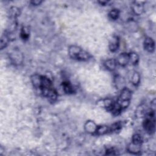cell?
Instances as JSON below:
<instances>
[{"mask_svg":"<svg viewBox=\"0 0 156 156\" xmlns=\"http://www.w3.org/2000/svg\"><path fill=\"white\" fill-rule=\"evenodd\" d=\"M31 79L33 86L36 89H40L41 83V75L35 74L31 76Z\"/></svg>","mask_w":156,"mask_h":156,"instance_id":"8fae6325","label":"cell"},{"mask_svg":"<svg viewBox=\"0 0 156 156\" xmlns=\"http://www.w3.org/2000/svg\"><path fill=\"white\" fill-rule=\"evenodd\" d=\"M109 18L112 20H116L118 19L119 15H120V11L116 9H114L110 11L109 13Z\"/></svg>","mask_w":156,"mask_h":156,"instance_id":"44dd1931","label":"cell"},{"mask_svg":"<svg viewBox=\"0 0 156 156\" xmlns=\"http://www.w3.org/2000/svg\"><path fill=\"white\" fill-rule=\"evenodd\" d=\"M129 62L133 65H137L139 61V56L138 55L135 53H129Z\"/></svg>","mask_w":156,"mask_h":156,"instance_id":"e0dca14e","label":"cell"},{"mask_svg":"<svg viewBox=\"0 0 156 156\" xmlns=\"http://www.w3.org/2000/svg\"><path fill=\"white\" fill-rule=\"evenodd\" d=\"M142 143H143V138L140 134H135L132 136V144H134L135 145L141 146Z\"/></svg>","mask_w":156,"mask_h":156,"instance_id":"2e32d148","label":"cell"},{"mask_svg":"<svg viewBox=\"0 0 156 156\" xmlns=\"http://www.w3.org/2000/svg\"><path fill=\"white\" fill-rule=\"evenodd\" d=\"M104 65V67L108 70L113 71L115 70V68L118 64H117L116 60L115 59H108V60H106Z\"/></svg>","mask_w":156,"mask_h":156,"instance_id":"7c38bea8","label":"cell"},{"mask_svg":"<svg viewBox=\"0 0 156 156\" xmlns=\"http://www.w3.org/2000/svg\"><path fill=\"white\" fill-rule=\"evenodd\" d=\"M9 15L11 18L16 19L20 15V11L16 7H12L9 11Z\"/></svg>","mask_w":156,"mask_h":156,"instance_id":"ffe728a7","label":"cell"},{"mask_svg":"<svg viewBox=\"0 0 156 156\" xmlns=\"http://www.w3.org/2000/svg\"><path fill=\"white\" fill-rule=\"evenodd\" d=\"M131 82L133 85L137 86L140 83V76L138 72H134L132 76Z\"/></svg>","mask_w":156,"mask_h":156,"instance_id":"7402d4cb","label":"cell"},{"mask_svg":"<svg viewBox=\"0 0 156 156\" xmlns=\"http://www.w3.org/2000/svg\"><path fill=\"white\" fill-rule=\"evenodd\" d=\"M98 102L101 104V106H102L104 108L107 109V110L109 111H110V110L111 109V108L114 103L113 100H112L110 99H102V100L99 101Z\"/></svg>","mask_w":156,"mask_h":156,"instance_id":"4fadbf2b","label":"cell"},{"mask_svg":"<svg viewBox=\"0 0 156 156\" xmlns=\"http://www.w3.org/2000/svg\"><path fill=\"white\" fill-rule=\"evenodd\" d=\"M99 3L102 5H106L107 3H108V2H99Z\"/></svg>","mask_w":156,"mask_h":156,"instance_id":"484cf974","label":"cell"},{"mask_svg":"<svg viewBox=\"0 0 156 156\" xmlns=\"http://www.w3.org/2000/svg\"><path fill=\"white\" fill-rule=\"evenodd\" d=\"M41 93L45 97H47L51 102L56 101L57 98V92L54 87L43 89L41 90Z\"/></svg>","mask_w":156,"mask_h":156,"instance_id":"277c9868","label":"cell"},{"mask_svg":"<svg viewBox=\"0 0 156 156\" xmlns=\"http://www.w3.org/2000/svg\"><path fill=\"white\" fill-rule=\"evenodd\" d=\"M117 64L120 65V66L125 67L128 64L129 62V53H123L120 54L117 59H116Z\"/></svg>","mask_w":156,"mask_h":156,"instance_id":"52a82bcc","label":"cell"},{"mask_svg":"<svg viewBox=\"0 0 156 156\" xmlns=\"http://www.w3.org/2000/svg\"><path fill=\"white\" fill-rule=\"evenodd\" d=\"M132 98V92L128 88H123L122 90L120 95L118 101L116 102H118L124 110L125 109L128 108L130 104V101Z\"/></svg>","mask_w":156,"mask_h":156,"instance_id":"3957f363","label":"cell"},{"mask_svg":"<svg viewBox=\"0 0 156 156\" xmlns=\"http://www.w3.org/2000/svg\"><path fill=\"white\" fill-rule=\"evenodd\" d=\"M144 48L149 53H153L155 50V42L153 39L149 37L145 38L144 41Z\"/></svg>","mask_w":156,"mask_h":156,"instance_id":"8992f818","label":"cell"},{"mask_svg":"<svg viewBox=\"0 0 156 156\" xmlns=\"http://www.w3.org/2000/svg\"><path fill=\"white\" fill-rule=\"evenodd\" d=\"M9 41V33L8 32H6L2 35L1 38V43H0V48H1V50H3L5 48H6Z\"/></svg>","mask_w":156,"mask_h":156,"instance_id":"30bf717a","label":"cell"},{"mask_svg":"<svg viewBox=\"0 0 156 156\" xmlns=\"http://www.w3.org/2000/svg\"><path fill=\"white\" fill-rule=\"evenodd\" d=\"M154 110L152 109L146 112L145 119L143 121V126L145 131L149 134H152L155 132V117Z\"/></svg>","mask_w":156,"mask_h":156,"instance_id":"7a4b0ae2","label":"cell"},{"mask_svg":"<svg viewBox=\"0 0 156 156\" xmlns=\"http://www.w3.org/2000/svg\"><path fill=\"white\" fill-rule=\"evenodd\" d=\"M29 35H30V31L29 28L25 26L21 28V32H20V36H21V38H22V40L27 41L29 37Z\"/></svg>","mask_w":156,"mask_h":156,"instance_id":"d6986e66","label":"cell"},{"mask_svg":"<svg viewBox=\"0 0 156 156\" xmlns=\"http://www.w3.org/2000/svg\"><path fill=\"white\" fill-rule=\"evenodd\" d=\"M98 128V126L96 123L91 120L87 121L84 125V129L85 131L90 134H95L96 130Z\"/></svg>","mask_w":156,"mask_h":156,"instance_id":"ba28073f","label":"cell"},{"mask_svg":"<svg viewBox=\"0 0 156 156\" xmlns=\"http://www.w3.org/2000/svg\"><path fill=\"white\" fill-rule=\"evenodd\" d=\"M128 151L133 154H138L141 152V146L135 145L132 143L128 146Z\"/></svg>","mask_w":156,"mask_h":156,"instance_id":"9a60e30c","label":"cell"},{"mask_svg":"<svg viewBox=\"0 0 156 156\" xmlns=\"http://www.w3.org/2000/svg\"><path fill=\"white\" fill-rule=\"evenodd\" d=\"M120 47V39L118 36L114 35L109 42V48L111 52H115L119 50Z\"/></svg>","mask_w":156,"mask_h":156,"instance_id":"5b68a950","label":"cell"},{"mask_svg":"<svg viewBox=\"0 0 156 156\" xmlns=\"http://www.w3.org/2000/svg\"><path fill=\"white\" fill-rule=\"evenodd\" d=\"M122 128V123L120 122H116L115 123H113L112 125H111L110 127H109V131L110 132H115L120 130Z\"/></svg>","mask_w":156,"mask_h":156,"instance_id":"603a6c76","label":"cell"},{"mask_svg":"<svg viewBox=\"0 0 156 156\" xmlns=\"http://www.w3.org/2000/svg\"><path fill=\"white\" fill-rule=\"evenodd\" d=\"M145 3L144 2H134L133 3L132 8V10L134 11V12L136 14V15H141L143 11H144V8H143V4Z\"/></svg>","mask_w":156,"mask_h":156,"instance_id":"9c48e42d","label":"cell"},{"mask_svg":"<svg viewBox=\"0 0 156 156\" xmlns=\"http://www.w3.org/2000/svg\"><path fill=\"white\" fill-rule=\"evenodd\" d=\"M68 54L71 59L78 61H87L91 57L88 52L76 45H71L68 48Z\"/></svg>","mask_w":156,"mask_h":156,"instance_id":"6da1fadb","label":"cell"},{"mask_svg":"<svg viewBox=\"0 0 156 156\" xmlns=\"http://www.w3.org/2000/svg\"><path fill=\"white\" fill-rule=\"evenodd\" d=\"M42 3V2H41V1H33V2H31V3H32V5H35V6L40 5Z\"/></svg>","mask_w":156,"mask_h":156,"instance_id":"d4e9b609","label":"cell"},{"mask_svg":"<svg viewBox=\"0 0 156 156\" xmlns=\"http://www.w3.org/2000/svg\"><path fill=\"white\" fill-rule=\"evenodd\" d=\"M115 150L113 148H109L106 150V155H115Z\"/></svg>","mask_w":156,"mask_h":156,"instance_id":"cb8c5ba5","label":"cell"},{"mask_svg":"<svg viewBox=\"0 0 156 156\" xmlns=\"http://www.w3.org/2000/svg\"><path fill=\"white\" fill-rule=\"evenodd\" d=\"M109 132H110L109 127L107 126L103 125V126H98V128H97L95 134H96L98 135H104V134H107Z\"/></svg>","mask_w":156,"mask_h":156,"instance_id":"ac0fdd59","label":"cell"},{"mask_svg":"<svg viewBox=\"0 0 156 156\" xmlns=\"http://www.w3.org/2000/svg\"><path fill=\"white\" fill-rule=\"evenodd\" d=\"M62 87L64 92L67 94H73L74 92V90L72 85L68 81L63 82L62 83Z\"/></svg>","mask_w":156,"mask_h":156,"instance_id":"5bb4252c","label":"cell"}]
</instances>
